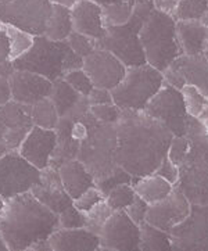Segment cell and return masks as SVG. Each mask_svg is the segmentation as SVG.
Here are the masks:
<instances>
[{"label":"cell","instance_id":"cell-1","mask_svg":"<svg viewBox=\"0 0 208 251\" xmlns=\"http://www.w3.org/2000/svg\"><path fill=\"white\" fill-rule=\"evenodd\" d=\"M172 138L162 122L144 111L122 110L117 122V164L132 176L154 174Z\"/></svg>","mask_w":208,"mask_h":251},{"label":"cell","instance_id":"cell-2","mask_svg":"<svg viewBox=\"0 0 208 251\" xmlns=\"http://www.w3.org/2000/svg\"><path fill=\"white\" fill-rule=\"evenodd\" d=\"M58 227V214L49 210L32 192L6 200L0 236L8 251H28L36 242L49 239Z\"/></svg>","mask_w":208,"mask_h":251},{"label":"cell","instance_id":"cell-3","mask_svg":"<svg viewBox=\"0 0 208 251\" xmlns=\"http://www.w3.org/2000/svg\"><path fill=\"white\" fill-rule=\"evenodd\" d=\"M189 151L179 165L175 185L192 204H208V132L199 118L187 115Z\"/></svg>","mask_w":208,"mask_h":251},{"label":"cell","instance_id":"cell-4","mask_svg":"<svg viewBox=\"0 0 208 251\" xmlns=\"http://www.w3.org/2000/svg\"><path fill=\"white\" fill-rule=\"evenodd\" d=\"M83 58L74 53L68 42L50 41L45 35L35 36L31 49L13 61L14 70L31 71L49 81L64 78L67 73L82 68Z\"/></svg>","mask_w":208,"mask_h":251},{"label":"cell","instance_id":"cell-5","mask_svg":"<svg viewBox=\"0 0 208 251\" xmlns=\"http://www.w3.org/2000/svg\"><path fill=\"white\" fill-rule=\"evenodd\" d=\"M80 121L88 126V135L80 142L78 160L96 180L107 178L120 165L117 164V124L97 121L90 110Z\"/></svg>","mask_w":208,"mask_h":251},{"label":"cell","instance_id":"cell-6","mask_svg":"<svg viewBox=\"0 0 208 251\" xmlns=\"http://www.w3.org/2000/svg\"><path fill=\"white\" fill-rule=\"evenodd\" d=\"M146 63L164 71L176 57L183 54L176 39L175 20L153 8L139 31Z\"/></svg>","mask_w":208,"mask_h":251},{"label":"cell","instance_id":"cell-7","mask_svg":"<svg viewBox=\"0 0 208 251\" xmlns=\"http://www.w3.org/2000/svg\"><path fill=\"white\" fill-rule=\"evenodd\" d=\"M153 8V1H135L133 16L129 23L121 26H105V35L96 41L97 48L111 51L127 68L146 64V56L139 39V31Z\"/></svg>","mask_w":208,"mask_h":251},{"label":"cell","instance_id":"cell-8","mask_svg":"<svg viewBox=\"0 0 208 251\" xmlns=\"http://www.w3.org/2000/svg\"><path fill=\"white\" fill-rule=\"evenodd\" d=\"M164 75L150 64L129 67L124 79L111 89L114 104L121 110L143 111L164 85Z\"/></svg>","mask_w":208,"mask_h":251},{"label":"cell","instance_id":"cell-9","mask_svg":"<svg viewBox=\"0 0 208 251\" xmlns=\"http://www.w3.org/2000/svg\"><path fill=\"white\" fill-rule=\"evenodd\" d=\"M52 7L50 0H0V23L39 36L45 33Z\"/></svg>","mask_w":208,"mask_h":251},{"label":"cell","instance_id":"cell-10","mask_svg":"<svg viewBox=\"0 0 208 251\" xmlns=\"http://www.w3.org/2000/svg\"><path fill=\"white\" fill-rule=\"evenodd\" d=\"M42 171L26 161L18 151L0 157V197L4 200L31 192L40 182Z\"/></svg>","mask_w":208,"mask_h":251},{"label":"cell","instance_id":"cell-11","mask_svg":"<svg viewBox=\"0 0 208 251\" xmlns=\"http://www.w3.org/2000/svg\"><path fill=\"white\" fill-rule=\"evenodd\" d=\"M143 111L162 122L172 132L174 136L186 135L187 113L181 90L175 89L174 86L164 82L162 88L146 104Z\"/></svg>","mask_w":208,"mask_h":251},{"label":"cell","instance_id":"cell-12","mask_svg":"<svg viewBox=\"0 0 208 251\" xmlns=\"http://www.w3.org/2000/svg\"><path fill=\"white\" fill-rule=\"evenodd\" d=\"M172 250L208 251V204H192L186 218L171 229Z\"/></svg>","mask_w":208,"mask_h":251},{"label":"cell","instance_id":"cell-13","mask_svg":"<svg viewBox=\"0 0 208 251\" xmlns=\"http://www.w3.org/2000/svg\"><path fill=\"white\" fill-rule=\"evenodd\" d=\"M99 250L140 251V227L129 218L125 210L112 211L99 233Z\"/></svg>","mask_w":208,"mask_h":251},{"label":"cell","instance_id":"cell-14","mask_svg":"<svg viewBox=\"0 0 208 251\" xmlns=\"http://www.w3.org/2000/svg\"><path fill=\"white\" fill-rule=\"evenodd\" d=\"M164 81L175 89L194 86L208 98V60L204 54H181L162 71Z\"/></svg>","mask_w":208,"mask_h":251},{"label":"cell","instance_id":"cell-15","mask_svg":"<svg viewBox=\"0 0 208 251\" xmlns=\"http://www.w3.org/2000/svg\"><path fill=\"white\" fill-rule=\"evenodd\" d=\"M82 70L88 74L95 88L108 90L114 89L124 79L127 73V67L122 64V61L111 51L100 48L83 58Z\"/></svg>","mask_w":208,"mask_h":251},{"label":"cell","instance_id":"cell-16","mask_svg":"<svg viewBox=\"0 0 208 251\" xmlns=\"http://www.w3.org/2000/svg\"><path fill=\"white\" fill-rule=\"evenodd\" d=\"M189 212L190 201L183 195V192L174 185V189L165 199L154 204H149L144 221L169 233L172 227L181 224L189 215Z\"/></svg>","mask_w":208,"mask_h":251},{"label":"cell","instance_id":"cell-17","mask_svg":"<svg viewBox=\"0 0 208 251\" xmlns=\"http://www.w3.org/2000/svg\"><path fill=\"white\" fill-rule=\"evenodd\" d=\"M8 81L11 88V100L26 105H32L42 99L50 98L53 89V82L31 71L14 70V73L8 76Z\"/></svg>","mask_w":208,"mask_h":251},{"label":"cell","instance_id":"cell-18","mask_svg":"<svg viewBox=\"0 0 208 251\" xmlns=\"http://www.w3.org/2000/svg\"><path fill=\"white\" fill-rule=\"evenodd\" d=\"M56 130L45 129L33 125L18 149V153L33 167L42 171L50 165L52 155L56 149Z\"/></svg>","mask_w":208,"mask_h":251},{"label":"cell","instance_id":"cell-19","mask_svg":"<svg viewBox=\"0 0 208 251\" xmlns=\"http://www.w3.org/2000/svg\"><path fill=\"white\" fill-rule=\"evenodd\" d=\"M31 192L42 204H45L49 210L56 214L63 212L65 208L74 204V200L63 186L58 170L50 165L48 168L42 170L40 182L32 187Z\"/></svg>","mask_w":208,"mask_h":251},{"label":"cell","instance_id":"cell-20","mask_svg":"<svg viewBox=\"0 0 208 251\" xmlns=\"http://www.w3.org/2000/svg\"><path fill=\"white\" fill-rule=\"evenodd\" d=\"M71 20L75 32L86 35L96 41L105 35L102 6L93 0H78L71 8Z\"/></svg>","mask_w":208,"mask_h":251},{"label":"cell","instance_id":"cell-21","mask_svg":"<svg viewBox=\"0 0 208 251\" xmlns=\"http://www.w3.org/2000/svg\"><path fill=\"white\" fill-rule=\"evenodd\" d=\"M49 242L53 251H96L100 247V239L86 227L54 230Z\"/></svg>","mask_w":208,"mask_h":251},{"label":"cell","instance_id":"cell-22","mask_svg":"<svg viewBox=\"0 0 208 251\" xmlns=\"http://www.w3.org/2000/svg\"><path fill=\"white\" fill-rule=\"evenodd\" d=\"M176 39L187 56L203 54L208 41V26L200 20L175 21Z\"/></svg>","mask_w":208,"mask_h":251},{"label":"cell","instance_id":"cell-23","mask_svg":"<svg viewBox=\"0 0 208 251\" xmlns=\"http://www.w3.org/2000/svg\"><path fill=\"white\" fill-rule=\"evenodd\" d=\"M74 120L71 117H60V121L56 126V149L53 151L52 160H50V167L53 168H60L64 162L75 160L78 157L80 142L72 136V125Z\"/></svg>","mask_w":208,"mask_h":251},{"label":"cell","instance_id":"cell-24","mask_svg":"<svg viewBox=\"0 0 208 251\" xmlns=\"http://www.w3.org/2000/svg\"><path fill=\"white\" fill-rule=\"evenodd\" d=\"M58 174H60L65 192L70 195L72 200L78 199L90 187L96 186L95 178L78 158L64 162L58 168Z\"/></svg>","mask_w":208,"mask_h":251},{"label":"cell","instance_id":"cell-25","mask_svg":"<svg viewBox=\"0 0 208 251\" xmlns=\"http://www.w3.org/2000/svg\"><path fill=\"white\" fill-rule=\"evenodd\" d=\"M132 186L135 189V193L147 204H154L165 199L174 189V185L156 174L146 176H132Z\"/></svg>","mask_w":208,"mask_h":251},{"label":"cell","instance_id":"cell-26","mask_svg":"<svg viewBox=\"0 0 208 251\" xmlns=\"http://www.w3.org/2000/svg\"><path fill=\"white\" fill-rule=\"evenodd\" d=\"M86 96H82L77 90L72 88L71 85H68L64 81V78H60L53 82V89L50 99L53 101V104L56 105L57 113L60 117H65L70 114L82 103V100Z\"/></svg>","mask_w":208,"mask_h":251},{"label":"cell","instance_id":"cell-27","mask_svg":"<svg viewBox=\"0 0 208 251\" xmlns=\"http://www.w3.org/2000/svg\"><path fill=\"white\" fill-rule=\"evenodd\" d=\"M0 122L6 129H31L33 126L31 105L10 100L0 105Z\"/></svg>","mask_w":208,"mask_h":251},{"label":"cell","instance_id":"cell-28","mask_svg":"<svg viewBox=\"0 0 208 251\" xmlns=\"http://www.w3.org/2000/svg\"><path fill=\"white\" fill-rule=\"evenodd\" d=\"M72 32H74V26H72L71 10L53 4L43 35L50 41L61 42L67 41Z\"/></svg>","mask_w":208,"mask_h":251},{"label":"cell","instance_id":"cell-29","mask_svg":"<svg viewBox=\"0 0 208 251\" xmlns=\"http://www.w3.org/2000/svg\"><path fill=\"white\" fill-rule=\"evenodd\" d=\"M139 227H140V251L172 250L169 233L153 226L146 221L142 222Z\"/></svg>","mask_w":208,"mask_h":251},{"label":"cell","instance_id":"cell-30","mask_svg":"<svg viewBox=\"0 0 208 251\" xmlns=\"http://www.w3.org/2000/svg\"><path fill=\"white\" fill-rule=\"evenodd\" d=\"M135 10V0H125L117 1L110 4L102 6V16H103L104 26H121L129 23L133 16Z\"/></svg>","mask_w":208,"mask_h":251},{"label":"cell","instance_id":"cell-31","mask_svg":"<svg viewBox=\"0 0 208 251\" xmlns=\"http://www.w3.org/2000/svg\"><path fill=\"white\" fill-rule=\"evenodd\" d=\"M1 29L6 35L8 41V48H10V58L11 61L17 60L18 57L24 56L28 50L32 48L35 36L31 33L25 32L23 29H18L11 25H1Z\"/></svg>","mask_w":208,"mask_h":251},{"label":"cell","instance_id":"cell-32","mask_svg":"<svg viewBox=\"0 0 208 251\" xmlns=\"http://www.w3.org/2000/svg\"><path fill=\"white\" fill-rule=\"evenodd\" d=\"M31 117L35 126L45 129H56L57 124L60 121V115L57 113L56 105L53 104L50 98L42 99L31 105Z\"/></svg>","mask_w":208,"mask_h":251},{"label":"cell","instance_id":"cell-33","mask_svg":"<svg viewBox=\"0 0 208 251\" xmlns=\"http://www.w3.org/2000/svg\"><path fill=\"white\" fill-rule=\"evenodd\" d=\"M208 10V0H178L174 20L192 21L203 20Z\"/></svg>","mask_w":208,"mask_h":251},{"label":"cell","instance_id":"cell-34","mask_svg":"<svg viewBox=\"0 0 208 251\" xmlns=\"http://www.w3.org/2000/svg\"><path fill=\"white\" fill-rule=\"evenodd\" d=\"M135 196L136 193H135L132 183H122V185H118L111 189L107 195L104 196V200L111 207L112 211H118L125 210L128 205H130Z\"/></svg>","mask_w":208,"mask_h":251},{"label":"cell","instance_id":"cell-35","mask_svg":"<svg viewBox=\"0 0 208 251\" xmlns=\"http://www.w3.org/2000/svg\"><path fill=\"white\" fill-rule=\"evenodd\" d=\"M182 98H183L184 108L186 113L190 117L194 118H200L201 114L204 113L206 107H207V96H204L200 90L194 86H184L181 89Z\"/></svg>","mask_w":208,"mask_h":251},{"label":"cell","instance_id":"cell-36","mask_svg":"<svg viewBox=\"0 0 208 251\" xmlns=\"http://www.w3.org/2000/svg\"><path fill=\"white\" fill-rule=\"evenodd\" d=\"M111 214V207L105 202V200L100 201L92 210L85 212V227L99 236L105 221L110 218Z\"/></svg>","mask_w":208,"mask_h":251},{"label":"cell","instance_id":"cell-37","mask_svg":"<svg viewBox=\"0 0 208 251\" xmlns=\"http://www.w3.org/2000/svg\"><path fill=\"white\" fill-rule=\"evenodd\" d=\"M67 42H68L70 48L74 50V53L82 57V58H85L93 50L97 49L96 39H92V38H89L86 35H82V33L75 32V31L68 36Z\"/></svg>","mask_w":208,"mask_h":251},{"label":"cell","instance_id":"cell-38","mask_svg":"<svg viewBox=\"0 0 208 251\" xmlns=\"http://www.w3.org/2000/svg\"><path fill=\"white\" fill-rule=\"evenodd\" d=\"M64 81L68 85H71L72 88L77 90L78 93H80L82 96H88L90 90L95 88L92 81H90V78L88 76V74L85 73L82 68L72 70L70 73L65 74Z\"/></svg>","mask_w":208,"mask_h":251},{"label":"cell","instance_id":"cell-39","mask_svg":"<svg viewBox=\"0 0 208 251\" xmlns=\"http://www.w3.org/2000/svg\"><path fill=\"white\" fill-rule=\"evenodd\" d=\"M122 183H132V175L128 174L125 170H122L121 167H118L117 170L112 172L111 175H108L107 178L100 179V180H96V187L102 192V195L105 196L111 189H114L118 185H122Z\"/></svg>","mask_w":208,"mask_h":251},{"label":"cell","instance_id":"cell-40","mask_svg":"<svg viewBox=\"0 0 208 251\" xmlns=\"http://www.w3.org/2000/svg\"><path fill=\"white\" fill-rule=\"evenodd\" d=\"M58 224L63 229L85 227V212L79 211L74 204L58 214Z\"/></svg>","mask_w":208,"mask_h":251},{"label":"cell","instance_id":"cell-41","mask_svg":"<svg viewBox=\"0 0 208 251\" xmlns=\"http://www.w3.org/2000/svg\"><path fill=\"white\" fill-rule=\"evenodd\" d=\"M90 113L96 118L97 121L103 122V124H117L120 121L121 110L120 107L114 103L110 104H100V105H92L90 107Z\"/></svg>","mask_w":208,"mask_h":251},{"label":"cell","instance_id":"cell-42","mask_svg":"<svg viewBox=\"0 0 208 251\" xmlns=\"http://www.w3.org/2000/svg\"><path fill=\"white\" fill-rule=\"evenodd\" d=\"M187 151H189V138L186 135H183V136H174L172 140H171L167 157L175 164L176 167H179L183 162Z\"/></svg>","mask_w":208,"mask_h":251},{"label":"cell","instance_id":"cell-43","mask_svg":"<svg viewBox=\"0 0 208 251\" xmlns=\"http://www.w3.org/2000/svg\"><path fill=\"white\" fill-rule=\"evenodd\" d=\"M104 200V196L102 195V192L97 189L96 186L90 187L88 189L85 193H82V195L78 197V199H75L74 200V205L78 208L82 212H88L90 211L96 204H99L100 201H103Z\"/></svg>","mask_w":208,"mask_h":251},{"label":"cell","instance_id":"cell-44","mask_svg":"<svg viewBox=\"0 0 208 251\" xmlns=\"http://www.w3.org/2000/svg\"><path fill=\"white\" fill-rule=\"evenodd\" d=\"M13 73H14V65L10 58L8 41L1 29V32H0V75L10 76Z\"/></svg>","mask_w":208,"mask_h":251},{"label":"cell","instance_id":"cell-45","mask_svg":"<svg viewBox=\"0 0 208 251\" xmlns=\"http://www.w3.org/2000/svg\"><path fill=\"white\" fill-rule=\"evenodd\" d=\"M154 174L164 178L165 180H168L171 185H175L179 179V167H176L168 157H164L162 161L160 162V165L154 171Z\"/></svg>","mask_w":208,"mask_h":251},{"label":"cell","instance_id":"cell-46","mask_svg":"<svg viewBox=\"0 0 208 251\" xmlns=\"http://www.w3.org/2000/svg\"><path fill=\"white\" fill-rule=\"evenodd\" d=\"M147 208H149V204L144 201L143 199H140L139 196H135L133 201L130 205H128L125 211L129 215V218L132 219L135 224L140 225L142 222H144V218H146V212H147Z\"/></svg>","mask_w":208,"mask_h":251},{"label":"cell","instance_id":"cell-47","mask_svg":"<svg viewBox=\"0 0 208 251\" xmlns=\"http://www.w3.org/2000/svg\"><path fill=\"white\" fill-rule=\"evenodd\" d=\"M88 103L89 105H100V104H110L114 103L112 101L111 90L108 89H102V88H93L90 90L88 96Z\"/></svg>","mask_w":208,"mask_h":251},{"label":"cell","instance_id":"cell-48","mask_svg":"<svg viewBox=\"0 0 208 251\" xmlns=\"http://www.w3.org/2000/svg\"><path fill=\"white\" fill-rule=\"evenodd\" d=\"M176 3L178 0H153V6L156 10H158L164 14H168L172 18L175 16Z\"/></svg>","mask_w":208,"mask_h":251},{"label":"cell","instance_id":"cell-49","mask_svg":"<svg viewBox=\"0 0 208 251\" xmlns=\"http://www.w3.org/2000/svg\"><path fill=\"white\" fill-rule=\"evenodd\" d=\"M10 100H11V88H10L8 76L0 75V105L6 104Z\"/></svg>","mask_w":208,"mask_h":251},{"label":"cell","instance_id":"cell-50","mask_svg":"<svg viewBox=\"0 0 208 251\" xmlns=\"http://www.w3.org/2000/svg\"><path fill=\"white\" fill-rule=\"evenodd\" d=\"M72 136L77 139V140H79L82 142L83 139L86 138V135H88V126H86V124L83 121H75L74 122V125H72Z\"/></svg>","mask_w":208,"mask_h":251},{"label":"cell","instance_id":"cell-51","mask_svg":"<svg viewBox=\"0 0 208 251\" xmlns=\"http://www.w3.org/2000/svg\"><path fill=\"white\" fill-rule=\"evenodd\" d=\"M28 251H53V249H52V246H50L49 239H43V240H39V242H36L35 244H32Z\"/></svg>","mask_w":208,"mask_h":251},{"label":"cell","instance_id":"cell-52","mask_svg":"<svg viewBox=\"0 0 208 251\" xmlns=\"http://www.w3.org/2000/svg\"><path fill=\"white\" fill-rule=\"evenodd\" d=\"M6 126L0 122V157L8 153V149L6 146Z\"/></svg>","mask_w":208,"mask_h":251},{"label":"cell","instance_id":"cell-53","mask_svg":"<svg viewBox=\"0 0 208 251\" xmlns=\"http://www.w3.org/2000/svg\"><path fill=\"white\" fill-rule=\"evenodd\" d=\"M77 1H78V0H50V3H52V4H54V6H61V7H65V8H70V10L75 6V3H77Z\"/></svg>","mask_w":208,"mask_h":251},{"label":"cell","instance_id":"cell-54","mask_svg":"<svg viewBox=\"0 0 208 251\" xmlns=\"http://www.w3.org/2000/svg\"><path fill=\"white\" fill-rule=\"evenodd\" d=\"M201 121V124L204 125V128H206V130L208 132V100H207V107H206V110H204V113L201 114V117L199 118Z\"/></svg>","mask_w":208,"mask_h":251},{"label":"cell","instance_id":"cell-55","mask_svg":"<svg viewBox=\"0 0 208 251\" xmlns=\"http://www.w3.org/2000/svg\"><path fill=\"white\" fill-rule=\"evenodd\" d=\"M93 1H96L100 6H103V4H110V3H117V1H125V0H93Z\"/></svg>","mask_w":208,"mask_h":251},{"label":"cell","instance_id":"cell-56","mask_svg":"<svg viewBox=\"0 0 208 251\" xmlns=\"http://www.w3.org/2000/svg\"><path fill=\"white\" fill-rule=\"evenodd\" d=\"M4 204H6V200L3 197H0V219H1V215H3V211H4Z\"/></svg>","mask_w":208,"mask_h":251},{"label":"cell","instance_id":"cell-57","mask_svg":"<svg viewBox=\"0 0 208 251\" xmlns=\"http://www.w3.org/2000/svg\"><path fill=\"white\" fill-rule=\"evenodd\" d=\"M0 251H8L7 247H6V244L3 242V239H1V236H0Z\"/></svg>","mask_w":208,"mask_h":251},{"label":"cell","instance_id":"cell-58","mask_svg":"<svg viewBox=\"0 0 208 251\" xmlns=\"http://www.w3.org/2000/svg\"><path fill=\"white\" fill-rule=\"evenodd\" d=\"M201 21H203V23H204V24L208 26V10H207V13H206V16L203 17V20H201Z\"/></svg>","mask_w":208,"mask_h":251},{"label":"cell","instance_id":"cell-59","mask_svg":"<svg viewBox=\"0 0 208 251\" xmlns=\"http://www.w3.org/2000/svg\"><path fill=\"white\" fill-rule=\"evenodd\" d=\"M204 56H206V58L208 60V41H207V45H206V49H204V53H203Z\"/></svg>","mask_w":208,"mask_h":251},{"label":"cell","instance_id":"cell-60","mask_svg":"<svg viewBox=\"0 0 208 251\" xmlns=\"http://www.w3.org/2000/svg\"><path fill=\"white\" fill-rule=\"evenodd\" d=\"M136 3H144V1H153V0H135Z\"/></svg>","mask_w":208,"mask_h":251},{"label":"cell","instance_id":"cell-61","mask_svg":"<svg viewBox=\"0 0 208 251\" xmlns=\"http://www.w3.org/2000/svg\"><path fill=\"white\" fill-rule=\"evenodd\" d=\"M1 25H3V24H1V23H0V32H1Z\"/></svg>","mask_w":208,"mask_h":251}]
</instances>
